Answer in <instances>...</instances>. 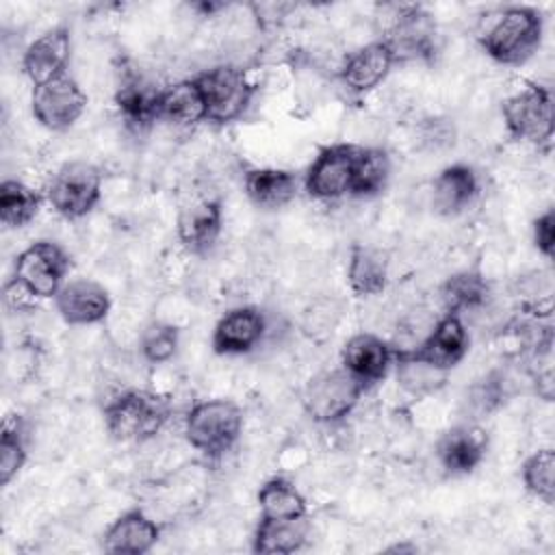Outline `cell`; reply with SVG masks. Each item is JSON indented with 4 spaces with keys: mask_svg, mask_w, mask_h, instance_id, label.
<instances>
[{
    "mask_svg": "<svg viewBox=\"0 0 555 555\" xmlns=\"http://www.w3.org/2000/svg\"><path fill=\"white\" fill-rule=\"evenodd\" d=\"M544 35V15L535 7L512 4L492 11L477 39L481 50L501 65H522L540 48Z\"/></svg>",
    "mask_w": 555,
    "mask_h": 555,
    "instance_id": "cell-1",
    "label": "cell"
},
{
    "mask_svg": "<svg viewBox=\"0 0 555 555\" xmlns=\"http://www.w3.org/2000/svg\"><path fill=\"white\" fill-rule=\"evenodd\" d=\"M169 401L152 390H124L106 401L104 427L117 442H143L154 438L169 418Z\"/></svg>",
    "mask_w": 555,
    "mask_h": 555,
    "instance_id": "cell-2",
    "label": "cell"
},
{
    "mask_svg": "<svg viewBox=\"0 0 555 555\" xmlns=\"http://www.w3.org/2000/svg\"><path fill=\"white\" fill-rule=\"evenodd\" d=\"M243 410L232 399H204L197 401L184 416L186 442L206 457L225 455L241 438Z\"/></svg>",
    "mask_w": 555,
    "mask_h": 555,
    "instance_id": "cell-3",
    "label": "cell"
},
{
    "mask_svg": "<svg viewBox=\"0 0 555 555\" xmlns=\"http://www.w3.org/2000/svg\"><path fill=\"white\" fill-rule=\"evenodd\" d=\"M206 108V121L230 124L243 117L256 93L247 74L230 63L208 67L193 76Z\"/></svg>",
    "mask_w": 555,
    "mask_h": 555,
    "instance_id": "cell-4",
    "label": "cell"
},
{
    "mask_svg": "<svg viewBox=\"0 0 555 555\" xmlns=\"http://www.w3.org/2000/svg\"><path fill=\"white\" fill-rule=\"evenodd\" d=\"M69 267V254L59 243L41 238L17 254L11 280L33 299H54L67 282Z\"/></svg>",
    "mask_w": 555,
    "mask_h": 555,
    "instance_id": "cell-5",
    "label": "cell"
},
{
    "mask_svg": "<svg viewBox=\"0 0 555 555\" xmlns=\"http://www.w3.org/2000/svg\"><path fill=\"white\" fill-rule=\"evenodd\" d=\"M390 20L379 37L390 48L397 63L431 61L436 54L438 28L429 11L421 4H390Z\"/></svg>",
    "mask_w": 555,
    "mask_h": 555,
    "instance_id": "cell-6",
    "label": "cell"
},
{
    "mask_svg": "<svg viewBox=\"0 0 555 555\" xmlns=\"http://www.w3.org/2000/svg\"><path fill=\"white\" fill-rule=\"evenodd\" d=\"M366 388L343 366L317 373L304 388L301 403L306 414L321 425L345 421L358 405Z\"/></svg>",
    "mask_w": 555,
    "mask_h": 555,
    "instance_id": "cell-7",
    "label": "cell"
},
{
    "mask_svg": "<svg viewBox=\"0 0 555 555\" xmlns=\"http://www.w3.org/2000/svg\"><path fill=\"white\" fill-rule=\"evenodd\" d=\"M102 197V173L93 163H63L48 182L46 199L65 219L89 215Z\"/></svg>",
    "mask_w": 555,
    "mask_h": 555,
    "instance_id": "cell-8",
    "label": "cell"
},
{
    "mask_svg": "<svg viewBox=\"0 0 555 555\" xmlns=\"http://www.w3.org/2000/svg\"><path fill=\"white\" fill-rule=\"evenodd\" d=\"M501 115L507 132L516 141L533 145H551L553 141V95L551 89L531 82L512 93L501 104Z\"/></svg>",
    "mask_w": 555,
    "mask_h": 555,
    "instance_id": "cell-9",
    "label": "cell"
},
{
    "mask_svg": "<svg viewBox=\"0 0 555 555\" xmlns=\"http://www.w3.org/2000/svg\"><path fill=\"white\" fill-rule=\"evenodd\" d=\"M85 108L87 93L69 74L33 87L30 113L39 126L52 132L72 128L80 119Z\"/></svg>",
    "mask_w": 555,
    "mask_h": 555,
    "instance_id": "cell-10",
    "label": "cell"
},
{
    "mask_svg": "<svg viewBox=\"0 0 555 555\" xmlns=\"http://www.w3.org/2000/svg\"><path fill=\"white\" fill-rule=\"evenodd\" d=\"M356 154L358 145L353 143H334L319 150L304 176L306 193L323 202L351 195Z\"/></svg>",
    "mask_w": 555,
    "mask_h": 555,
    "instance_id": "cell-11",
    "label": "cell"
},
{
    "mask_svg": "<svg viewBox=\"0 0 555 555\" xmlns=\"http://www.w3.org/2000/svg\"><path fill=\"white\" fill-rule=\"evenodd\" d=\"M54 308L67 325H95L108 317L111 295L91 278H72L54 295Z\"/></svg>",
    "mask_w": 555,
    "mask_h": 555,
    "instance_id": "cell-12",
    "label": "cell"
},
{
    "mask_svg": "<svg viewBox=\"0 0 555 555\" xmlns=\"http://www.w3.org/2000/svg\"><path fill=\"white\" fill-rule=\"evenodd\" d=\"M395 65L397 61L386 41L373 39L347 54L338 69V78L349 93L364 95L379 87Z\"/></svg>",
    "mask_w": 555,
    "mask_h": 555,
    "instance_id": "cell-13",
    "label": "cell"
},
{
    "mask_svg": "<svg viewBox=\"0 0 555 555\" xmlns=\"http://www.w3.org/2000/svg\"><path fill=\"white\" fill-rule=\"evenodd\" d=\"M267 332L264 312L256 306L230 308L212 330V351L219 356H243L258 347Z\"/></svg>",
    "mask_w": 555,
    "mask_h": 555,
    "instance_id": "cell-14",
    "label": "cell"
},
{
    "mask_svg": "<svg viewBox=\"0 0 555 555\" xmlns=\"http://www.w3.org/2000/svg\"><path fill=\"white\" fill-rule=\"evenodd\" d=\"M72 56V33L67 26H54L33 39L22 52V69L35 85L67 74Z\"/></svg>",
    "mask_w": 555,
    "mask_h": 555,
    "instance_id": "cell-15",
    "label": "cell"
},
{
    "mask_svg": "<svg viewBox=\"0 0 555 555\" xmlns=\"http://www.w3.org/2000/svg\"><path fill=\"white\" fill-rule=\"evenodd\" d=\"M392 360L395 347L371 332L353 334L340 351V366L351 373L364 388L382 382L388 375Z\"/></svg>",
    "mask_w": 555,
    "mask_h": 555,
    "instance_id": "cell-16",
    "label": "cell"
},
{
    "mask_svg": "<svg viewBox=\"0 0 555 555\" xmlns=\"http://www.w3.org/2000/svg\"><path fill=\"white\" fill-rule=\"evenodd\" d=\"M468 330L460 314L444 312L431 330L412 347H408L414 356L431 362L438 369L451 371L462 362L468 351Z\"/></svg>",
    "mask_w": 555,
    "mask_h": 555,
    "instance_id": "cell-17",
    "label": "cell"
},
{
    "mask_svg": "<svg viewBox=\"0 0 555 555\" xmlns=\"http://www.w3.org/2000/svg\"><path fill=\"white\" fill-rule=\"evenodd\" d=\"M488 434L470 421L447 429L436 442V457L444 473L468 475L486 457Z\"/></svg>",
    "mask_w": 555,
    "mask_h": 555,
    "instance_id": "cell-18",
    "label": "cell"
},
{
    "mask_svg": "<svg viewBox=\"0 0 555 555\" xmlns=\"http://www.w3.org/2000/svg\"><path fill=\"white\" fill-rule=\"evenodd\" d=\"M160 89L139 72L124 69L115 87V106L132 130L141 132L158 121Z\"/></svg>",
    "mask_w": 555,
    "mask_h": 555,
    "instance_id": "cell-19",
    "label": "cell"
},
{
    "mask_svg": "<svg viewBox=\"0 0 555 555\" xmlns=\"http://www.w3.org/2000/svg\"><path fill=\"white\" fill-rule=\"evenodd\" d=\"M223 228V208L219 199H197L186 204L176 219V234L182 247L191 254L208 251Z\"/></svg>",
    "mask_w": 555,
    "mask_h": 555,
    "instance_id": "cell-20",
    "label": "cell"
},
{
    "mask_svg": "<svg viewBox=\"0 0 555 555\" xmlns=\"http://www.w3.org/2000/svg\"><path fill=\"white\" fill-rule=\"evenodd\" d=\"M160 540V525L141 509L117 516L102 535V548L111 555H143Z\"/></svg>",
    "mask_w": 555,
    "mask_h": 555,
    "instance_id": "cell-21",
    "label": "cell"
},
{
    "mask_svg": "<svg viewBox=\"0 0 555 555\" xmlns=\"http://www.w3.org/2000/svg\"><path fill=\"white\" fill-rule=\"evenodd\" d=\"M479 193V178L466 163H453L438 171L431 182V206L442 217L464 212Z\"/></svg>",
    "mask_w": 555,
    "mask_h": 555,
    "instance_id": "cell-22",
    "label": "cell"
},
{
    "mask_svg": "<svg viewBox=\"0 0 555 555\" xmlns=\"http://www.w3.org/2000/svg\"><path fill=\"white\" fill-rule=\"evenodd\" d=\"M245 195L260 208L275 210L295 199L299 178L291 169L251 167L243 173Z\"/></svg>",
    "mask_w": 555,
    "mask_h": 555,
    "instance_id": "cell-23",
    "label": "cell"
},
{
    "mask_svg": "<svg viewBox=\"0 0 555 555\" xmlns=\"http://www.w3.org/2000/svg\"><path fill=\"white\" fill-rule=\"evenodd\" d=\"M310 535L308 516L301 518H264L260 516L254 535L251 551L260 555H288L299 551Z\"/></svg>",
    "mask_w": 555,
    "mask_h": 555,
    "instance_id": "cell-24",
    "label": "cell"
},
{
    "mask_svg": "<svg viewBox=\"0 0 555 555\" xmlns=\"http://www.w3.org/2000/svg\"><path fill=\"white\" fill-rule=\"evenodd\" d=\"M347 284L358 297H375L388 284V258L382 249L356 243L347 260Z\"/></svg>",
    "mask_w": 555,
    "mask_h": 555,
    "instance_id": "cell-25",
    "label": "cell"
},
{
    "mask_svg": "<svg viewBox=\"0 0 555 555\" xmlns=\"http://www.w3.org/2000/svg\"><path fill=\"white\" fill-rule=\"evenodd\" d=\"M158 121H167L178 128H189L206 121V108L195 78L178 80L160 89Z\"/></svg>",
    "mask_w": 555,
    "mask_h": 555,
    "instance_id": "cell-26",
    "label": "cell"
},
{
    "mask_svg": "<svg viewBox=\"0 0 555 555\" xmlns=\"http://www.w3.org/2000/svg\"><path fill=\"white\" fill-rule=\"evenodd\" d=\"M399 386L412 397H427L438 392L447 379L449 371L434 366L431 362L414 356L408 347H395L392 360Z\"/></svg>",
    "mask_w": 555,
    "mask_h": 555,
    "instance_id": "cell-27",
    "label": "cell"
},
{
    "mask_svg": "<svg viewBox=\"0 0 555 555\" xmlns=\"http://www.w3.org/2000/svg\"><path fill=\"white\" fill-rule=\"evenodd\" d=\"M438 293L444 312L462 317V312L477 310L488 301L490 284L479 269H464L449 275L440 284Z\"/></svg>",
    "mask_w": 555,
    "mask_h": 555,
    "instance_id": "cell-28",
    "label": "cell"
},
{
    "mask_svg": "<svg viewBox=\"0 0 555 555\" xmlns=\"http://www.w3.org/2000/svg\"><path fill=\"white\" fill-rule=\"evenodd\" d=\"M390 178V156L384 147H364L358 145L356 165H353V182L351 197H375L379 195Z\"/></svg>",
    "mask_w": 555,
    "mask_h": 555,
    "instance_id": "cell-29",
    "label": "cell"
},
{
    "mask_svg": "<svg viewBox=\"0 0 555 555\" xmlns=\"http://www.w3.org/2000/svg\"><path fill=\"white\" fill-rule=\"evenodd\" d=\"M258 507H260V516H264V518L308 516L306 496L284 477H271L260 486Z\"/></svg>",
    "mask_w": 555,
    "mask_h": 555,
    "instance_id": "cell-30",
    "label": "cell"
},
{
    "mask_svg": "<svg viewBox=\"0 0 555 555\" xmlns=\"http://www.w3.org/2000/svg\"><path fill=\"white\" fill-rule=\"evenodd\" d=\"M41 195L22 180L7 178L0 182V221L7 228H24L35 219Z\"/></svg>",
    "mask_w": 555,
    "mask_h": 555,
    "instance_id": "cell-31",
    "label": "cell"
},
{
    "mask_svg": "<svg viewBox=\"0 0 555 555\" xmlns=\"http://www.w3.org/2000/svg\"><path fill=\"white\" fill-rule=\"evenodd\" d=\"M507 397L505 375L499 371H490L483 377L475 379L464 397V418L477 423L496 412Z\"/></svg>",
    "mask_w": 555,
    "mask_h": 555,
    "instance_id": "cell-32",
    "label": "cell"
},
{
    "mask_svg": "<svg viewBox=\"0 0 555 555\" xmlns=\"http://www.w3.org/2000/svg\"><path fill=\"white\" fill-rule=\"evenodd\" d=\"M525 490L538 501L553 505L555 501V451L538 449L533 451L520 468Z\"/></svg>",
    "mask_w": 555,
    "mask_h": 555,
    "instance_id": "cell-33",
    "label": "cell"
},
{
    "mask_svg": "<svg viewBox=\"0 0 555 555\" xmlns=\"http://www.w3.org/2000/svg\"><path fill=\"white\" fill-rule=\"evenodd\" d=\"M180 330L167 321H150L139 334V353L150 364H163L176 356Z\"/></svg>",
    "mask_w": 555,
    "mask_h": 555,
    "instance_id": "cell-34",
    "label": "cell"
},
{
    "mask_svg": "<svg viewBox=\"0 0 555 555\" xmlns=\"http://www.w3.org/2000/svg\"><path fill=\"white\" fill-rule=\"evenodd\" d=\"M28 457L24 427L20 416L4 418L2 434H0V483L9 486L13 477L24 468Z\"/></svg>",
    "mask_w": 555,
    "mask_h": 555,
    "instance_id": "cell-35",
    "label": "cell"
},
{
    "mask_svg": "<svg viewBox=\"0 0 555 555\" xmlns=\"http://www.w3.org/2000/svg\"><path fill=\"white\" fill-rule=\"evenodd\" d=\"M531 234L538 251L551 260L555 254V210L553 208H546L542 215L533 219Z\"/></svg>",
    "mask_w": 555,
    "mask_h": 555,
    "instance_id": "cell-36",
    "label": "cell"
}]
</instances>
